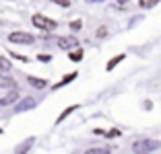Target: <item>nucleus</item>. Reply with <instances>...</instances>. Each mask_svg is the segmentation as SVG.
Masks as SVG:
<instances>
[{
  "instance_id": "f257e3e1",
  "label": "nucleus",
  "mask_w": 161,
  "mask_h": 154,
  "mask_svg": "<svg viewBox=\"0 0 161 154\" xmlns=\"http://www.w3.org/2000/svg\"><path fill=\"white\" fill-rule=\"evenodd\" d=\"M159 146H161V142H157V140H151V138H141V140H136L132 144V150L136 154H147V152L157 150Z\"/></svg>"
},
{
  "instance_id": "f03ea898",
  "label": "nucleus",
  "mask_w": 161,
  "mask_h": 154,
  "mask_svg": "<svg viewBox=\"0 0 161 154\" xmlns=\"http://www.w3.org/2000/svg\"><path fill=\"white\" fill-rule=\"evenodd\" d=\"M31 23H33L37 29H42V31H54V29L58 27L56 21L47 19V17H43V14H33V17H31Z\"/></svg>"
},
{
  "instance_id": "7ed1b4c3",
  "label": "nucleus",
  "mask_w": 161,
  "mask_h": 154,
  "mask_svg": "<svg viewBox=\"0 0 161 154\" xmlns=\"http://www.w3.org/2000/svg\"><path fill=\"white\" fill-rule=\"evenodd\" d=\"M8 41L17 43V45H31V43L35 41V37L31 33H25V31H13L8 35Z\"/></svg>"
},
{
  "instance_id": "20e7f679",
  "label": "nucleus",
  "mask_w": 161,
  "mask_h": 154,
  "mask_svg": "<svg viewBox=\"0 0 161 154\" xmlns=\"http://www.w3.org/2000/svg\"><path fill=\"white\" fill-rule=\"evenodd\" d=\"M35 105H37V101H35L33 97H25V99H21V101L14 105V113L31 111V109H35Z\"/></svg>"
},
{
  "instance_id": "39448f33",
  "label": "nucleus",
  "mask_w": 161,
  "mask_h": 154,
  "mask_svg": "<svg viewBox=\"0 0 161 154\" xmlns=\"http://www.w3.org/2000/svg\"><path fill=\"white\" fill-rule=\"evenodd\" d=\"M17 101H19V89L14 86V89H10L8 93L4 95V97H0V107H8V105H14Z\"/></svg>"
},
{
  "instance_id": "423d86ee",
  "label": "nucleus",
  "mask_w": 161,
  "mask_h": 154,
  "mask_svg": "<svg viewBox=\"0 0 161 154\" xmlns=\"http://www.w3.org/2000/svg\"><path fill=\"white\" fill-rule=\"evenodd\" d=\"M17 82H14L13 76H8V72H0V89H14Z\"/></svg>"
},
{
  "instance_id": "0eeeda50",
  "label": "nucleus",
  "mask_w": 161,
  "mask_h": 154,
  "mask_svg": "<svg viewBox=\"0 0 161 154\" xmlns=\"http://www.w3.org/2000/svg\"><path fill=\"white\" fill-rule=\"evenodd\" d=\"M76 45V39L75 37H58V47L60 49H70V47Z\"/></svg>"
},
{
  "instance_id": "6e6552de",
  "label": "nucleus",
  "mask_w": 161,
  "mask_h": 154,
  "mask_svg": "<svg viewBox=\"0 0 161 154\" xmlns=\"http://www.w3.org/2000/svg\"><path fill=\"white\" fill-rule=\"evenodd\" d=\"M33 144H35V138H27V140H25L23 144H19L17 148H14V152H17V154H23V152H27V150L31 148Z\"/></svg>"
},
{
  "instance_id": "1a4fd4ad",
  "label": "nucleus",
  "mask_w": 161,
  "mask_h": 154,
  "mask_svg": "<svg viewBox=\"0 0 161 154\" xmlns=\"http://www.w3.org/2000/svg\"><path fill=\"white\" fill-rule=\"evenodd\" d=\"M27 82L31 84L33 89H39V90H42V89H46V86H47V82H46L43 78H35V76H29V78H27Z\"/></svg>"
},
{
  "instance_id": "9d476101",
  "label": "nucleus",
  "mask_w": 161,
  "mask_h": 154,
  "mask_svg": "<svg viewBox=\"0 0 161 154\" xmlns=\"http://www.w3.org/2000/svg\"><path fill=\"white\" fill-rule=\"evenodd\" d=\"M124 58H126V56H124V54H118V56H114V58H112V60L108 62V72H112V70H114L116 66H118L120 62L124 60Z\"/></svg>"
},
{
  "instance_id": "9b49d317",
  "label": "nucleus",
  "mask_w": 161,
  "mask_h": 154,
  "mask_svg": "<svg viewBox=\"0 0 161 154\" xmlns=\"http://www.w3.org/2000/svg\"><path fill=\"white\" fill-rule=\"evenodd\" d=\"M76 107H79V105H70V107H68V109H64V111L60 113V117H58V119H56V123H62V121H64V119H66V117L70 115L72 111H76Z\"/></svg>"
},
{
  "instance_id": "f8f14e48",
  "label": "nucleus",
  "mask_w": 161,
  "mask_h": 154,
  "mask_svg": "<svg viewBox=\"0 0 161 154\" xmlns=\"http://www.w3.org/2000/svg\"><path fill=\"white\" fill-rule=\"evenodd\" d=\"M10 70H13V64H10L6 58L0 56V72H10Z\"/></svg>"
},
{
  "instance_id": "ddd939ff",
  "label": "nucleus",
  "mask_w": 161,
  "mask_h": 154,
  "mask_svg": "<svg viewBox=\"0 0 161 154\" xmlns=\"http://www.w3.org/2000/svg\"><path fill=\"white\" fill-rule=\"evenodd\" d=\"M76 78V72H72V74H68V76H64V78L60 80V82L56 84V86H54V89H62V86H64V84H68L70 82V80H75Z\"/></svg>"
},
{
  "instance_id": "4468645a",
  "label": "nucleus",
  "mask_w": 161,
  "mask_h": 154,
  "mask_svg": "<svg viewBox=\"0 0 161 154\" xmlns=\"http://www.w3.org/2000/svg\"><path fill=\"white\" fill-rule=\"evenodd\" d=\"M157 2H159V0H138V4H141L142 8H153V6H157Z\"/></svg>"
},
{
  "instance_id": "2eb2a0df",
  "label": "nucleus",
  "mask_w": 161,
  "mask_h": 154,
  "mask_svg": "<svg viewBox=\"0 0 161 154\" xmlns=\"http://www.w3.org/2000/svg\"><path fill=\"white\" fill-rule=\"evenodd\" d=\"M68 58H70L72 62H80V60H83V49H76V51H70V56H68Z\"/></svg>"
},
{
  "instance_id": "dca6fc26",
  "label": "nucleus",
  "mask_w": 161,
  "mask_h": 154,
  "mask_svg": "<svg viewBox=\"0 0 161 154\" xmlns=\"http://www.w3.org/2000/svg\"><path fill=\"white\" fill-rule=\"evenodd\" d=\"M37 60H39V62H50V60H52V56H47V54H39Z\"/></svg>"
},
{
  "instance_id": "f3484780",
  "label": "nucleus",
  "mask_w": 161,
  "mask_h": 154,
  "mask_svg": "<svg viewBox=\"0 0 161 154\" xmlns=\"http://www.w3.org/2000/svg\"><path fill=\"white\" fill-rule=\"evenodd\" d=\"M70 29H72V31H79V29H80V21H72V23H70Z\"/></svg>"
},
{
  "instance_id": "a211bd4d",
  "label": "nucleus",
  "mask_w": 161,
  "mask_h": 154,
  "mask_svg": "<svg viewBox=\"0 0 161 154\" xmlns=\"http://www.w3.org/2000/svg\"><path fill=\"white\" fill-rule=\"evenodd\" d=\"M54 2H56V4H60V6H70V2H68V0H54Z\"/></svg>"
},
{
  "instance_id": "6ab92c4d",
  "label": "nucleus",
  "mask_w": 161,
  "mask_h": 154,
  "mask_svg": "<svg viewBox=\"0 0 161 154\" xmlns=\"http://www.w3.org/2000/svg\"><path fill=\"white\" fill-rule=\"evenodd\" d=\"M10 56H13V58H17V60H21V62H29L25 56H19V54H10Z\"/></svg>"
},
{
  "instance_id": "aec40b11",
  "label": "nucleus",
  "mask_w": 161,
  "mask_h": 154,
  "mask_svg": "<svg viewBox=\"0 0 161 154\" xmlns=\"http://www.w3.org/2000/svg\"><path fill=\"white\" fill-rule=\"evenodd\" d=\"M103 35H105V27H101L99 31H97V37H103Z\"/></svg>"
},
{
  "instance_id": "412c9836",
  "label": "nucleus",
  "mask_w": 161,
  "mask_h": 154,
  "mask_svg": "<svg viewBox=\"0 0 161 154\" xmlns=\"http://www.w3.org/2000/svg\"><path fill=\"white\" fill-rule=\"evenodd\" d=\"M118 2H120V4H126V2H128V0H118Z\"/></svg>"
},
{
  "instance_id": "4be33fe9",
  "label": "nucleus",
  "mask_w": 161,
  "mask_h": 154,
  "mask_svg": "<svg viewBox=\"0 0 161 154\" xmlns=\"http://www.w3.org/2000/svg\"><path fill=\"white\" fill-rule=\"evenodd\" d=\"M0 134H2V127H0Z\"/></svg>"
}]
</instances>
